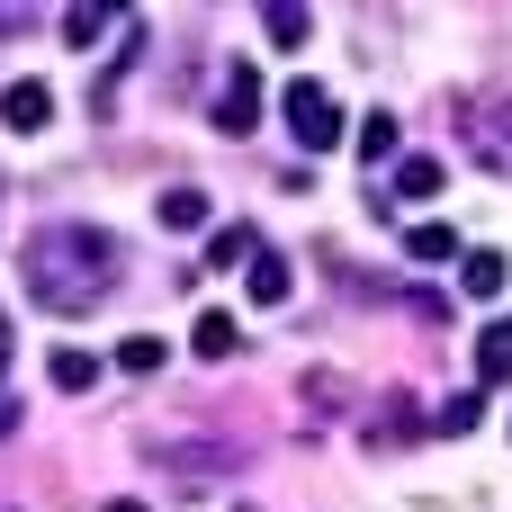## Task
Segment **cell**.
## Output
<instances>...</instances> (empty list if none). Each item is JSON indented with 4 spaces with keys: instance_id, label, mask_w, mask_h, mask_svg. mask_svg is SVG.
Listing matches in <instances>:
<instances>
[{
    "instance_id": "6da1fadb",
    "label": "cell",
    "mask_w": 512,
    "mask_h": 512,
    "mask_svg": "<svg viewBox=\"0 0 512 512\" xmlns=\"http://www.w3.org/2000/svg\"><path fill=\"white\" fill-rule=\"evenodd\" d=\"M18 261H27V297H36L45 315H90V306H108L117 279H126V243H117L108 225H36Z\"/></svg>"
},
{
    "instance_id": "7a4b0ae2",
    "label": "cell",
    "mask_w": 512,
    "mask_h": 512,
    "mask_svg": "<svg viewBox=\"0 0 512 512\" xmlns=\"http://www.w3.org/2000/svg\"><path fill=\"white\" fill-rule=\"evenodd\" d=\"M279 117H288V135H297V153H333L342 135H351V117H342V99L315 81V72H297L288 90H279Z\"/></svg>"
},
{
    "instance_id": "3957f363",
    "label": "cell",
    "mask_w": 512,
    "mask_h": 512,
    "mask_svg": "<svg viewBox=\"0 0 512 512\" xmlns=\"http://www.w3.org/2000/svg\"><path fill=\"white\" fill-rule=\"evenodd\" d=\"M261 126V63H225V90H216V135H252Z\"/></svg>"
},
{
    "instance_id": "277c9868",
    "label": "cell",
    "mask_w": 512,
    "mask_h": 512,
    "mask_svg": "<svg viewBox=\"0 0 512 512\" xmlns=\"http://www.w3.org/2000/svg\"><path fill=\"white\" fill-rule=\"evenodd\" d=\"M0 126H9V135H45V126H54V90H45V81H9V90H0Z\"/></svg>"
},
{
    "instance_id": "5b68a950",
    "label": "cell",
    "mask_w": 512,
    "mask_h": 512,
    "mask_svg": "<svg viewBox=\"0 0 512 512\" xmlns=\"http://www.w3.org/2000/svg\"><path fill=\"white\" fill-rule=\"evenodd\" d=\"M288 288H297V279H288V261L261 243V252L243 261V297H252V306H288Z\"/></svg>"
},
{
    "instance_id": "8992f818",
    "label": "cell",
    "mask_w": 512,
    "mask_h": 512,
    "mask_svg": "<svg viewBox=\"0 0 512 512\" xmlns=\"http://www.w3.org/2000/svg\"><path fill=\"white\" fill-rule=\"evenodd\" d=\"M504 279H512L504 252H486V243H477V252H459V288H468L477 306H495V297H504Z\"/></svg>"
},
{
    "instance_id": "52a82bcc",
    "label": "cell",
    "mask_w": 512,
    "mask_h": 512,
    "mask_svg": "<svg viewBox=\"0 0 512 512\" xmlns=\"http://www.w3.org/2000/svg\"><path fill=\"white\" fill-rule=\"evenodd\" d=\"M153 225H162V234H198V225H207V189H162V198H153Z\"/></svg>"
},
{
    "instance_id": "ba28073f",
    "label": "cell",
    "mask_w": 512,
    "mask_h": 512,
    "mask_svg": "<svg viewBox=\"0 0 512 512\" xmlns=\"http://www.w3.org/2000/svg\"><path fill=\"white\" fill-rule=\"evenodd\" d=\"M189 351H198V360H234V351H243V333H234V315H225V306H207V315L189 324Z\"/></svg>"
},
{
    "instance_id": "9c48e42d",
    "label": "cell",
    "mask_w": 512,
    "mask_h": 512,
    "mask_svg": "<svg viewBox=\"0 0 512 512\" xmlns=\"http://www.w3.org/2000/svg\"><path fill=\"white\" fill-rule=\"evenodd\" d=\"M261 27H270V45H279V54H297V45L315 36V18H306V0H261Z\"/></svg>"
},
{
    "instance_id": "30bf717a",
    "label": "cell",
    "mask_w": 512,
    "mask_h": 512,
    "mask_svg": "<svg viewBox=\"0 0 512 512\" xmlns=\"http://www.w3.org/2000/svg\"><path fill=\"white\" fill-rule=\"evenodd\" d=\"M441 153H396V198H441Z\"/></svg>"
},
{
    "instance_id": "8fae6325",
    "label": "cell",
    "mask_w": 512,
    "mask_h": 512,
    "mask_svg": "<svg viewBox=\"0 0 512 512\" xmlns=\"http://www.w3.org/2000/svg\"><path fill=\"white\" fill-rule=\"evenodd\" d=\"M252 252H261V234H252V225H216V234H207V270H243Z\"/></svg>"
},
{
    "instance_id": "7c38bea8",
    "label": "cell",
    "mask_w": 512,
    "mask_h": 512,
    "mask_svg": "<svg viewBox=\"0 0 512 512\" xmlns=\"http://www.w3.org/2000/svg\"><path fill=\"white\" fill-rule=\"evenodd\" d=\"M512 378V324H495V333H477V387H504Z\"/></svg>"
},
{
    "instance_id": "4fadbf2b",
    "label": "cell",
    "mask_w": 512,
    "mask_h": 512,
    "mask_svg": "<svg viewBox=\"0 0 512 512\" xmlns=\"http://www.w3.org/2000/svg\"><path fill=\"white\" fill-rule=\"evenodd\" d=\"M405 252L414 261H459L468 243H459V225H405Z\"/></svg>"
},
{
    "instance_id": "5bb4252c",
    "label": "cell",
    "mask_w": 512,
    "mask_h": 512,
    "mask_svg": "<svg viewBox=\"0 0 512 512\" xmlns=\"http://www.w3.org/2000/svg\"><path fill=\"white\" fill-rule=\"evenodd\" d=\"M162 360H171V342H162V333H126V342H117V369H135V378H153Z\"/></svg>"
},
{
    "instance_id": "9a60e30c",
    "label": "cell",
    "mask_w": 512,
    "mask_h": 512,
    "mask_svg": "<svg viewBox=\"0 0 512 512\" xmlns=\"http://www.w3.org/2000/svg\"><path fill=\"white\" fill-rule=\"evenodd\" d=\"M54 387L63 396H90L99 387V351H54Z\"/></svg>"
},
{
    "instance_id": "2e32d148",
    "label": "cell",
    "mask_w": 512,
    "mask_h": 512,
    "mask_svg": "<svg viewBox=\"0 0 512 512\" xmlns=\"http://www.w3.org/2000/svg\"><path fill=\"white\" fill-rule=\"evenodd\" d=\"M477 423H486V387H468V396H450V405L432 414V432H450V441H459V432H477Z\"/></svg>"
},
{
    "instance_id": "e0dca14e",
    "label": "cell",
    "mask_w": 512,
    "mask_h": 512,
    "mask_svg": "<svg viewBox=\"0 0 512 512\" xmlns=\"http://www.w3.org/2000/svg\"><path fill=\"white\" fill-rule=\"evenodd\" d=\"M360 162H396V117H387V108L360 117Z\"/></svg>"
},
{
    "instance_id": "ac0fdd59",
    "label": "cell",
    "mask_w": 512,
    "mask_h": 512,
    "mask_svg": "<svg viewBox=\"0 0 512 512\" xmlns=\"http://www.w3.org/2000/svg\"><path fill=\"white\" fill-rule=\"evenodd\" d=\"M99 27H108L99 0H72V9H63V45H99Z\"/></svg>"
},
{
    "instance_id": "d6986e66",
    "label": "cell",
    "mask_w": 512,
    "mask_h": 512,
    "mask_svg": "<svg viewBox=\"0 0 512 512\" xmlns=\"http://www.w3.org/2000/svg\"><path fill=\"white\" fill-rule=\"evenodd\" d=\"M99 512H144V504H126V495H117V504H99Z\"/></svg>"
},
{
    "instance_id": "ffe728a7",
    "label": "cell",
    "mask_w": 512,
    "mask_h": 512,
    "mask_svg": "<svg viewBox=\"0 0 512 512\" xmlns=\"http://www.w3.org/2000/svg\"><path fill=\"white\" fill-rule=\"evenodd\" d=\"M99 9H108V18H117V9H135V0H99Z\"/></svg>"
},
{
    "instance_id": "44dd1931",
    "label": "cell",
    "mask_w": 512,
    "mask_h": 512,
    "mask_svg": "<svg viewBox=\"0 0 512 512\" xmlns=\"http://www.w3.org/2000/svg\"><path fill=\"white\" fill-rule=\"evenodd\" d=\"M0 333H9V315H0Z\"/></svg>"
},
{
    "instance_id": "7402d4cb",
    "label": "cell",
    "mask_w": 512,
    "mask_h": 512,
    "mask_svg": "<svg viewBox=\"0 0 512 512\" xmlns=\"http://www.w3.org/2000/svg\"><path fill=\"white\" fill-rule=\"evenodd\" d=\"M0 9H9V0H0Z\"/></svg>"
},
{
    "instance_id": "603a6c76",
    "label": "cell",
    "mask_w": 512,
    "mask_h": 512,
    "mask_svg": "<svg viewBox=\"0 0 512 512\" xmlns=\"http://www.w3.org/2000/svg\"><path fill=\"white\" fill-rule=\"evenodd\" d=\"M243 512H252V504H243Z\"/></svg>"
}]
</instances>
